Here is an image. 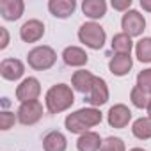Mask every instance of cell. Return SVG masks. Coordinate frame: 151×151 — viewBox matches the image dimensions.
I'll use <instances>...</instances> for the list:
<instances>
[{
    "label": "cell",
    "instance_id": "d4e9b609",
    "mask_svg": "<svg viewBox=\"0 0 151 151\" xmlns=\"http://www.w3.org/2000/svg\"><path fill=\"white\" fill-rule=\"evenodd\" d=\"M137 87H140L144 93L151 94V68L142 69L137 75Z\"/></svg>",
    "mask_w": 151,
    "mask_h": 151
},
{
    "label": "cell",
    "instance_id": "9c48e42d",
    "mask_svg": "<svg viewBox=\"0 0 151 151\" xmlns=\"http://www.w3.org/2000/svg\"><path fill=\"white\" fill-rule=\"evenodd\" d=\"M107 121H109V124L112 128H117V130L126 128L128 123L132 121V112H130V109L126 105L117 103V105L110 107V110L107 114Z\"/></svg>",
    "mask_w": 151,
    "mask_h": 151
},
{
    "label": "cell",
    "instance_id": "52a82bcc",
    "mask_svg": "<svg viewBox=\"0 0 151 151\" xmlns=\"http://www.w3.org/2000/svg\"><path fill=\"white\" fill-rule=\"evenodd\" d=\"M39 94H41V84L34 77H29V78L22 80V84L16 87V98L22 103L34 101V100H37Z\"/></svg>",
    "mask_w": 151,
    "mask_h": 151
},
{
    "label": "cell",
    "instance_id": "4316f807",
    "mask_svg": "<svg viewBox=\"0 0 151 151\" xmlns=\"http://www.w3.org/2000/svg\"><path fill=\"white\" fill-rule=\"evenodd\" d=\"M112 7L116 11H130L132 7V0H112Z\"/></svg>",
    "mask_w": 151,
    "mask_h": 151
},
{
    "label": "cell",
    "instance_id": "603a6c76",
    "mask_svg": "<svg viewBox=\"0 0 151 151\" xmlns=\"http://www.w3.org/2000/svg\"><path fill=\"white\" fill-rule=\"evenodd\" d=\"M130 100H132V103L137 107V109H147V105H149V94L147 93H144L140 87H133L132 89V93H130Z\"/></svg>",
    "mask_w": 151,
    "mask_h": 151
},
{
    "label": "cell",
    "instance_id": "277c9868",
    "mask_svg": "<svg viewBox=\"0 0 151 151\" xmlns=\"http://www.w3.org/2000/svg\"><path fill=\"white\" fill-rule=\"evenodd\" d=\"M27 60H29V66L32 69H37V71H45V69H50L55 60H57V53L52 46H36L29 52L27 55Z\"/></svg>",
    "mask_w": 151,
    "mask_h": 151
},
{
    "label": "cell",
    "instance_id": "7a4b0ae2",
    "mask_svg": "<svg viewBox=\"0 0 151 151\" xmlns=\"http://www.w3.org/2000/svg\"><path fill=\"white\" fill-rule=\"evenodd\" d=\"M45 103H46V109H48L50 114H59V112L68 110L75 103V94H73L69 86L57 84V86L48 89Z\"/></svg>",
    "mask_w": 151,
    "mask_h": 151
},
{
    "label": "cell",
    "instance_id": "4fadbf2b",
    "mask_svg": "<svg viewBox=\"0 0 151 151\" xmlns=\"http://www.w3.org/2000/svg\"><path fill=\"white\" fill-rule=\"evenodd\" d=\"M62 60L68 66H71V68H80V66H86L87 64L89 55L80 46H68L62 52Z\"/></svg>",
    "mask_w": 151,
    "mask_h": 151
},
{
    "label": "cell",
    "instance_id": "44dd1931",
    "mask_svg": "<svg viewBox=\"0 0 151 151\" xmlns=\"http://www.w3.org/2000/svg\"><path fill=\"white\" fill-rule=\"evenodd\" d=\"M132 133L140 139V140H147L151 139V119L149 117H139L133 121L132 124Z\"/></svg>",
    "mask_w": 151,
    "mask_h": 151
},
{
    "label": "cell",
    "instance_id": "ac0fdd59",
    "mask_svg": "<svg viewBox=\"0 0 151 151\" xmlns=\"http://www.w3.org/2000/svg\"><path fill=\"white\" fill-rule=\"evenodd\" d=\"M66 147H68V140L57 130H53L43 137V149L45 151H66Z\"/></svg>",
    "mask_w": 151,
    "mask_h": 151
},
{
    "label": "cell",
    "instance_id": "2e32d148",
    "mask_svg": "<svg viewBox=\"0 0 151 151\" xmlns=\"http://www.w3.org/2000/svg\"><path fill=\"white\" fill-rule=\"evenodd\" d=\"M77 2L75 0H50L48 2V11L55 18H68L73 14Z\"/></svg>",
    "mask_w": 151,
    "mask_h": 151
},
{
    "label": "cell",
    "instance_id": "ffe728a7",
    "mask_svg": "<svg viewBox=\"0 0 151 151\" xmlns=\"http://www.w3.org/2000/svg\"><path fill=\"white\" fill-rule=\"evenodd\" d=\"M133 48V43H132V37L124 32H119L112 37V50L116 53H121V55H130Z\"/></svg>",
    "mask_w": 151,
    "mask_h": 151
},
{
    "label": "cell",
    "instance_id": "f1b7e54d",
    "mask_svg": "<svg viewBox=\"0 0 151 151\" xmlns=\"http://www.w3.org/2000/svg\"><path fill=\"white\" fill-rule=\"evenodd\" d=\"M140 7L147 13H151V0H140Z\"/></svg>",
    "mask_w": 151,
    "mask_h": 151
},
{
    "label": "cell",
    "instance_id": "7c38bea8",
    "mask_svg": "<svg viewBox=\"0 0 151 151\" xmlns=\"http://www.w3.org/2000/svg\"><path fill=\"white\" fill-rule=\"evenodd\" d=\"M25 4L22 0H0V14L7 22H16L22 18Z\"/></svg>",
    "mask_w": 151,
    "mask_h": 151
},
{
    "label": "cell",
    "instance_id": "cb8c5ba5",
    "mask_svg": "<svg viewBox=\"0 0 151 151\" xmlns=\"http://www.w3.org/2000/svg\"><path fill=\"white\" fill-rule=\"evenodd\" d=\"M100 151H126V147H124L123 139H119V137H107L103 140Z\"/></svg>",
    "mask_w": 151,
    "mask_h": 151
},
{
    "label": "cell",
    "instance_id": "7402d4cb",
    "mask_svg": "<svg viewBox=\"0 0 151 151\" xmlns=\"http://www.w3.org/2000/svg\"><path fill=\"white\" fill-rule=\"evenodd\" d=\"M135 55L140 62H151V37H142L135 45Z\"/></svg>",
    "mask_w": 151,
    "mask_h": 151
},
{
    "label": "cell",
    "instance_id": "9a60e30c",
    "mask_svg": "<svg viewBox=\"0 0 151 151\" xmlns=\"http://www.w3.org/2000/svg\"><path fill=\"white\" fill-rule=\"evenodd\" d=\"M132 66H133V59L130 55H121V53H116L109 62V69L116 77H124V75H128Z\"/></svg>",
    "mask_w": 151,
    "mask_h": 151
},
{
    "label": "cell",
    "instance_id": "3957f363",
    "mask_svg": "<svg viewBox=\"0 0 151 151\" xmlns=\"http://www.w3.org/2000/svg\"><path fill=\"white\" fill-rule=\"evenodd\" d=\"M78 39L80 43H84L87 48L91 50H100L103 45H105V39H107V34L103 30L101 25L94 23V22H87L84 25H80L78 29Z\"/></svg>",
    "mask_w": 151,
    "mask_h": 151
},
{
    "label": "cell",
    "instance_id": "e0dca14e",
    "mask_svg": "<svg viewBox=\"0 0 151 151\" xmlns=\"http://www.w3.org/2000/svg\"><path fill=\"white\" fill-rule=\"evenodd\" d=\"M103 140L100 139V133L96 132H86L78 137L77 140V149L78 151H98L101 149Z\"/></svg>",
    "mask_w": 151,
    "mask_h": 151
},
{
    "label": "cell",
    "instance_id": "8fae6325",
    "mask_svg": "<svg viewBox=\"0 0 151 151\" xmlns=\"http://www.w3.org/2000/svg\"><path fill=\"white\" fill-rule=\"evenodd\" d=\"M25 66L20 59H4L0 64V75L6 80H18L23 77Z\"/></svg>",
    "mask_w": 151,
    "mask_h": 151
},
{
    "label": "cell",
    "instance_id": "83f0119b",
    "mask_svg": "<svg viewBox=\"0 0 151 151\" xmlns=\"http://www.w3.org/2000/svg\"><path fill=\"white\" fill-rule=\"evenodd\" d=\"M0 34H2V43H0V50H4V48H7V45H9V32H7V29H6V27H0Z\"/></svg>",
    "mask_w": 151,
    "mask_h": 151
},
{
    "label": "cell",
    "instance_id": "d6986e66",
    "mask_svg": "<svg viewBox=\"0 0 151 151\" xmlns=\"http://www.w3.org/2000/svg\"><path fill=\"white\" fill-rule=\"evenodd\" d=\"M82 11L91 20H100L107 14V2L105 0H84Z\"/></svg>",
    "mask_w": 151,
    "mask_h": 151
},
{
    "label": "cell",
    "instance_id": "30bf717a",
    "mask_svg": "<svg viewBox=\"0 0 151 151\" xmlns=\"http://www.w3.org/2000/svg\"><path fill=\"white\" fill-rule=\"evenodd\" d=\"M45 36V23L39 20H29L20 27V37L25 43H37Z\"/></svg>",
    "mask_w": 151,
    "mask_h": 151
},
{
    "label": "cell",
    "instance_id": "5b68a950",
    "mask_svg": "<svg viewBox=\"0 0 151 151\" xmlns=\"http://www.w3.org/2000/svg\"><path fill=\"white\" fill-rule=\"evenodd\" d=\"M121 29H123V32L128 34L130 37H137V36H140V34L144 32V29H146V20H144V16H142L139 11L130 9V11H126V13L123 14V18H121Z\"/></svg>",
    "mask_w": 151,
    "mask_h": 151
},
{
    "label": "cell",
    "instance_id": "f546056e",
    "mask_svg": "<svg viewBox=\"0 0 151 151\" xmlns=\"http://www.w3.org/2000/svg\"><path fill=\"white\" fill-rule=\"evenodd\" d=\"M147 117L151 119V100H149V105H147Z\"/></svg>",
    "mask_w": 151,
    "mask_h": 151
},
{
    "label": "cell",
    "instance_id": "6da1fadb",
    "mask_svg": "<svg viewBox=\"0 0 151 151\" xmlns=\"http://www.w3.org/2000/svg\"><path fill=\"white\" fill-rule=\"evenodd\" d=\"M101 123V112L94 107H86V109H80L77 112H73L66 117L64 124L68 128V132L71 133H86L89 132V128L96 126Z\"/></svg>",
    "mask_w": 151,
    "mask_h": 151
},
{
    "label": "cell",
    "instance_id": "484cf974",
    "mask_svg": "<svg viewBox=\"0 0 151 151\" xmlns=\"http://www.w3.org/2000/svg\"><path fill=\"white\" fill-rule=\"evenodd\" d=\"M14 121H16V117H14L13 112H2V114H0V130L6 132V130L13 128Z\"/></svg>",
    "mask_w": 151,
    "mask_h": 151
},
{
    "label": "cell",
    "instance_id": "4dcf8cb0",
    "mask_svg": "<svg viewBox=\"0 0 151 151\" xmlns=\"http://www.w3.org/2000/svg\"><path fill=\"white\" fill-rule=\"evenodd\" d=\"M130 151H146V149H142V147H133V149H130Z\"/></svg>",
    "mask_w": 151,
    "mask_h": 151
},
{
    "label": "cell",
    "instance_id": "ba28073f",
    "mask_svg": "<svg viewBox=\"0 0 151 151\" xmlns=\"http://www.w3.org/2000/svg\"><path fill=\"white\" fill-rule=\"evenodd\" d=\"M107 101H109V86L101 77H96L94 84H93V87L87 94V103L96 109V107L105 105Z\"/></svg>",
    "mask_w": 151,
    "mask_h": 151
},
{
    "label": "cell",
    "instance_id": "8992f818",
    "mask_svg": "<svg viewBox=\"0 0 151 151\" xmlns=\"http://www.w3.org/2000/svg\"><path fill=\"white\" fill-rule=\"evenodd\" d=\"M41 116H43V105H41L39 100L22 103L20 109H18V121L25 126L36 124L41 119Z\"/></svg>",
    "mask_w": 151,
    "mask_h": 151
},
{
    "label": "cell",
    "instance_id": "5bb4252c",
    "mask_svg": "<svg viewBox=\"0 0 151 151\" xmlns=\"http://www.w3.org/2000/svg\"><path fill=\"white\" fill-rule=\"evenodd\" d=\"M94 75L86 71V69H80V71H75L73 77H71V84H73V89L78 91L82 94H89L93 84H94Z\"/></svg>",
    "mask_w": 151,
    "mask_h": 151
}]
</instances>
